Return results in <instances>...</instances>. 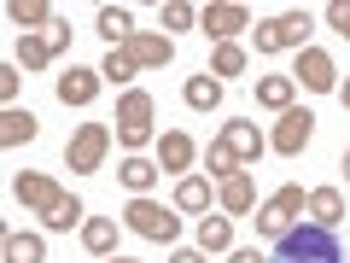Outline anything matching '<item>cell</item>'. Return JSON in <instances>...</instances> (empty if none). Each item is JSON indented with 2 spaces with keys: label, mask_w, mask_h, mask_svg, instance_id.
<instances>
[{
  "label": "cell",
  "mask_w": 350,
  "mask_h": 263,
  "mask_svg": "<svg viewBox=\"0 0 350 263\" xmlns=\"http://www.w3.org/2000/svg\"><path fill=\"white\" fill-rule=\"evenodd\" d=\"M12 199L24 205V211H36L41 223L47 228H76V223H88V211H82V199H76V193H64L59 181H53V175H41V170H24L12 181Z\"/></svg>",
  "instance_id": "1"
},
{
  "label": "cell",
  "mask_w": 350,
  "mask_h": 263,
  "mask_svg": "<svg viewBox=\"0 0 350 263\" xmlns=\"http://www.w3.org/2000/svg\"><path fill=\"white\" fill-rule=\"evenodd\" d=\"M269 263H350V258H345V246H338L333 228H321V223H292L286 234L275 240V258H269Z\"/></svg>",
  "instance_id": "2"
},
{
  "label": "cell",
  "mask_w": 350,
  "mask_h": 263,
  "mask_svg": "<svg viewBox=\"0 0 350 263\" xmlns=\"http://www.w3.org/2000/svg\"><path fill=\"white\" fill-rule=\"evenodd\" d=\"M123 228H135L140 240H163V246H170V240L181 234V216L163 211V205H158V199H146V193H135V199L123 205Z\"/></svg>",
  "instance_id": "3"
},
{
  "label": "cell",
  "mask_w": 350,
  "mask_h": 263,
  "mask_svg": "<svg viewBox=\"0 0 350 263\" xmlns=\"http://www.w3.org/2000/svg\"><path fill=\"white\" fill-rule=\"evenodd\" d=\"M152 112H158V105H152L146 88H129L123 100H117V140H123L129 152H140L152 140Z\"/></svg>",
  "instance_id": "4"
},
{
  "label": "cell",
  "mask_w": 350,
  "mask_h": 263,
  "mask_svg": "<svg viewBox=\"0 0 350 263\" xmlns=\"http://www.w3.org/2000/svg\"><path fill=\"white\" fill-rule=\"evenodd\" d=\"M304 211H310V193L292 181V188H280L275 199H262V205H257V234H262V240H280Z\"/></svg>",
  "instance_id": "5"
},
{
  "label": "cell",
  "mask_w": 350,
  "mask_h": 263,
  "mask_svg": "<svg viewBox=\"0 0 350 263\" xmlns=\"http://www.w3.org/2000/svg\"><path fill=\"white\" fill-rule=\"evenodd\" d=\"M286 47H310V12H275L257 24V53H286Z\"/></svg>",
  "instance_id": "6"
},
{
  "label": "cell",
  "mask_w": 350,
  "mask_h": 263,
  "mask_svg": "<svg viewBox=\"0 0 350 263\" xmlns=\"http://www.w3.org/2000/svg\"><path fill=\"white\" fill-rule=\"evenodd\" d=\"M310 140H315V112H304V105L280 112V123L269 129V152H280V158H304Z\"/></svg>",
  "instance_id": "7"
},
{
  "label": "cell",
  "mask_w": 350,
  "mask_h": 263,
  "mask_svg": "<svg viewBox=\"0 0 350 263\" xmlns=\"http://www.w3.org/2000/svg\"><path fill=\"white\" fill-rule=\"evenodd\" d=\"M105 152H111V129L105 123H82L70 135V147H64V164H70L76 175H94L105 164Z\"/></svg>",
  "instance_id": "8"
},
{
  "label": "cell",
  "mask_w": 350,
  "mask_h": 263,
  "mask_svg": "<svg viewBox=\"0 0 350 263\" xmlns=\"http://www.w3.org/2000/svg\"><path fill=\"white\" fill-rule=\"evenodd\" d=\"M199 29L216 41V47H228L239 29H251V12L239 6V0H216V6H204V12H199Z\"/></svg>",
  "instance_id": "9"
},
{
  "label": "cell",
  "mask_w": 350,
  "mask_h": 263,
  "mask_svg": "<svg viewBox=\"0 0 350 263\" xmlns=\"http://www.w3.org/2000/svg\"><path fill=\"white\" fill-rule=\"evenodd\" d=\"M292 82H304L310 94H338V64H333V53L304 47V53H298V71H292Z\"/></svg>",
  "instance_id": "10"
},
{
  "label": "cell",
  "mask_w": 350,
  "mask_h": 263,
  "mask_svg": "<svg viewBox=\"0 0 350 263\" xmlns=\"http://www.w3.org/2000/svg\"><path fill=\"white\" fill-rule=\"evenodd\" d=\"M123 53L135 59V71H163V64L175 59V41L170 36H152V29H135V36L123 41Z\"/></svg>",
  "instance_id": "11"
},
{
  "label": "cell",
  "mask_w": 350,
  "mask_h": 263,
  "mask_svg": "<svg viewBox=\"0 0 350 263\" xmlns=\"http://www.w3.org/2000/svg\"><path fill=\"white\" fill-rule=\"evenodd\" d=\"M100 88H105V76H100V71H88V64H70V71L53 82V94H59L64 105H94V100H100Z\"/></svg>",
  "instance_id": "12"
},
{
  "label": "cell",
  "mask_w": 350,
  "mask_h": 263,
  "mask_svg": "<svg viewBox=\"0 0 350 263\" xmlns=\"http://www.w3.org/2000/svg\"><path fill=\"white\" fill-rule=\"evenodd\" d=\"M193 158H199V147H193L187 129H170V135H158V170H163V175H187Z\"/></svg>",
  "instance_id": "13"
},
{
  "label": "cell",
  "mask_w": 350,
  "mask_h": 263,
  "mask_svg": "<svg viewBox=\"0 0 350 263\" xmlns=\"http://www.w3.org/2000/svg\"><path fill=\"white\" fill-rule=\"evenodd\" d=\"M222 140L234 147V158H239V170H257V158L269 152V135H262L257 123H222Z\"/></svg>",
  "instance_id": "14"
},
{
  "label": "cell",
  "mask_w": 350,
  "mask_h": 263,
  "mask_svg": "<svg viewBox=\"0 0 350 263\" xmlns=\"http://www.w3.org/2000/svg\"><path fill=\"white\" fill-rule=\"evenodd\" d=\"M6 18L18 24V36H41V29H53V24H59L47 0H12V6H6Z\"/></svg>",
  "instance_id": "15"
},
{
  "label": "cell",
  "mask_w": 350,
  "mask_h": 263,
  "mask_svg": "<svg viewBox=\"0 0 350 263\" xmlns=\"http://www.w3.org/2000/svg\"><path fill=\"white\" fill-rule=\"evenodd\" d=\"M36 135H41V117H36V112H18V105H6V117H0V147H29Z\"/></svg>",
  "instance_id": "16"
},
{
  "label": "cell",
  "mask_w": 350,
  "mask_h": 263,
  "mask_svg": "<svg viewBox=\"0 0 350 263\" xmlns=\"http://www.w3.org/2000/svg\"><path fill=\"white\" fill-rule=\"evenodd\" d=\"M216 199H222V216H245L251 205H257V188H251V175L239 170V175H228L222 188H216Z\"/></svg>",
  "instance_id": "17"
},
{
  "label": "cell",
  "mask_w": 350,
  "mask_h": 263,
  "mask_svg": "<svg viewBox=\"0 0 350 263\" xmlns=\"http://www.w3.org/2000/svg\"><path fill=\"white\" fill-rule=\"evenodd\" d=\"M257 105L292 112V105H298V82H292V76H257Z\"/></svg>",
  "instance_id": "18"
},
{
  "label": "cell",
  "mask_w": 350,
  "mask_h": 263,
  "mask_svg": "<svg viewBox=\"0 0 350 263\" xmlns=\"http://www.w3.org/2000/svg\"><path fill=\"white\" fill-rule=\"evenodd\" d=\"M82 246L94 251V258H117V223L111 216H88L82 223Z\"/></svg>",
  "instance_id": "19"
},
{
  "label": "cell",
  "mask_w": 350,
  "mask_h": 263,
  "mask_svg": "<svg viewBox=\"0 0 350 263\" xmlns=\"http://www.w3.org/2000/svg\"><path fill=\"white\" fill-rule=\"evenodd\" d=\"M94 29H100L111 47H123L129 36H135V12L129 6H100V18H94Z\"/></svg>",
  "instance_id": "20"
},
{
  "label": "cell",
  "mask_w": 350,
  "mask_h": 263,
  "mask_svg": "<svg viewBox=\"0 0 350 263\" xmlns=\"http://www.w3.org/2000/svg\"><path fill=\"white\" fill-rule=\"evenodd\" d=\"M117 175H123V188L129 193H152V188H158V164H152V158H140V152H129V158H123V170H117Z\"/></svg>",
  "instance_id": "21"
},
{
  "label": "cell",
  "mask_w": 350,
  "mask_h": 263,
  "mask_svg": "<svg viewBox=\"0 0 350 263\" xmlns=\"http://www.w3.org/2000/svg\"><path fill=\"white\" fill-rule=\"evenodd\" d=\"M181 100H187L193 112H216V105H222V82H216L211 71H204V76H187V88H181Z\"/></svg>",
  "instance_id": "22"
},
{
  "label": "cell",
  "mask_w": 350,
  "mask_h": 263,
  "mask_svg": "<svg viewBox=\"0 0 350 263\" xmlns=\"http://www.w3.org/2000/svg\"><path fill=\"white\" fill-rule=\"evenodd\" d=\"M199 251H234V216H199Z\"/></svg>",
  "instance_id": "23"
},
{
  "label": "cell",
  "mask_w": 350,
  "mask_h": 263,
  "mask_svg": "<svg viewBox=\"0 0 350 263\" xmlns=\"http://www.w3.org/2000/svg\"><path fill=\"white\" fill-rule=\"evenodd\" d=\"M310 216L321 228H338V223H345V193H338V188H315L310 193Z\"/></svg>",
  "instance_id": "24"
},
{
  "label": "cell",
  "mask_w": 350,
  "mask_h": 263,
  "mask_svg": "<svg viewBox=\"0 0 350 263\" xmlns=\"http://www.w3.org/2000/svg\"><path fill=\"white\" fill-rule=\"evenodd\" d=\"M175 211H211V181L204 175H181L175 181Z\"/></svg>",
  "instance_id": "25"
},
{
  "label": "cell",
  "mask_w": 350,
  "mask_h": 263,
  "mask_svg": "<svg viewBox=\"0 0 350 263\" xmlns=\"http://www.w3.org/2000/svg\"><path fill=\"white\" fill-rule=\"evenodd\" d=\"M6 263H47V240L41 234H6Z\"/></svg>",
  "instance_id": "26"
},
{
  "label": "cell",
  "mask_w": 350,
  "mask_h": 263,
  "mask_svg": "<svg viewBox=\"0 0 350 263\" xmlns=\"http://www.w3.org/2000/svg\"><path fill=\"white\" fill-rule=\"evenodd\" d=\"M100 76H105V82H117V88H123V94H129V82H135V59H129V53L123 47H111V53H105V59H100Z\"/></svg>",
  "instance_id": "27"
},
{
  "label": "cell",
  "mask_w": 350,
  "mask_h": 263,
  "mask_svg": "<svg viewBox=\"0 0 350 263\" xmlns=\"http://www.w3.org/2000/svg\"><path fill=\"white\" fill-rule=\"evenodd\" d=\"M18 64H24V71H41V64H53L47 29H41V36H18Z\"/></svg>",
  "instance_id": "28"
},
{
  "label": "cell",
  "mask_w": 350,
  "mask_h": 263,
  "mask_svg": "<svg viewBox=\"0 0 350 263\" xmlns=\"http://www.w3.org/2000/svg\"><path fill=\"white\" fill-rule=\"evenodd\" d=\"M204 170L216 175V181H228V175H239V158H234V147H228L222 135L211 140V152H204Z\"/></svg>",
  "instance_id": "29"
},
{
  "label": "cell",
  "mask_w": 350,
  "mask_h": 263,
  "mask_svg": "<svg viewBox=\"0 0 350 263\" xmlns=\"http://www.w3.org/2000/svg\"><path fill=\"white\" fill-rule=\"evenodd\" d=\"M245 64H251V53L239 47V41H228V47H216V59H211V76L222 82V76H239Z\"/></svg>",
  "instance_id": "30"
},
{
  "label": "cell",
  "mask_w": 350,
  "mask_h": 263,
  "mask_svg": "<svg viewBox=\"0 0 350 263\" xmlns=\"http://www.w3.org/2000/svg\"><path fill=\"white\" fill-rule=\"evenodd\" d=\"M199 24V12H193L187 0H170V6H163V29H193Z\"/></svg>",
  "instance_id": "31"
},
{
  "label": "cell",
  "mask_w": 350,
  "mask_h": 263,
  "mask_svg": "<svg viewBox=\"0 0 350 263\" xmlns=\"http://www.w3.org/2000/svg\"><path fill=\"white\" fill-rule=\"evenodd\" d=\"M18 88H24L18 64H0V100H6V105H18Z\"/></svg>",
  "instance_id": "32"
},
{
  "label": "cell",
  "mask_w": 350,
  "mask_h": 263,
  "mask_svg": "<svg viewBox=\"0 0 350 263\" xmlns=\"http://www.w3.org/2000/svg\"><path fill=\"white\" fill-rule=\"evenodd\" d=\"M327 24H333L338 36L350 41V0H333V6H327Z\"/></svg>",
  "instance_id": "33"
},
{
  "label": "cell",
  "mask_w": 350,
  "mask_h": 263,
  "mask_svg": "<svg viewBox=\"0 0 350 263\" xmlns=\"http://www.w3.org/2000/svg\"><path fill=\"white\" fill-rule=\"evenodd\" d=\"M47 47H53V59H59V53L70 47V24H64V18H59V24H53V29H47Z\"/></svg>",
  "instance_id": "34"
},
{
  "label": "cell",
  "mask_w": 350,
  "mask_h": 263,
  "mask_svg": "<svg viewBox=\"0 0 350 263\" xmlns=\"http://www.w3.org/2000/svg\"><path fill=\"white\" fill-rule=\"evenodd\" d=\"M228 263H269V258H262L257 246H234V251H228Z\"/></svg>",
  "instance_id": "35"
},
{
  "label": "cell",
  "mask_w": 350,
  "mask_h": 263,
  "mask_svg": "<svg viewBox=\"0 0 350 263\" xmlns=\"http://www.w3.org/2000/svg\"><path fill=\"white\" fill-rule=\"evenodd\" d=\"M170 263H211V251H199V246H187V251H175Z\"/></svg>",
  "instance_id": "36"
},
{
  "label": "cell",
  "mask_w": 350,
  "mask_h": 263,
  "mask_svg": "<svg viewBox=\"0 0 350 263\" xmlns=\"http://www.w3.org/2000/svg\"><path fill=\"white\" fill-rule=\"evenodd\" d=\"M338 100H345V112H350V82H338Z\"/></svg>",
  "instance_id": "37"
},
{
  "label": "cell",
  "mask_w": 350,
  "mask_h": 263,
  "mask_svg": "<svg viewBox=\"0 0 350 263\" xmlns=\"http://www.w3.org/2000/svg\"><path fill=\"white\" fill-rule=\"evenodd\" d=\"M105 263H140V258H105Z\"/></svg>",
  "instance_id": "38"
},
{
  "label": "cell",
  "mask_w": 350,
  "mask_h": 263,
  "mask_svg": "<svg viewBox=\"0 0 350 263\" xmlns=\"http://www.w3.org/2000/svg\"><path fill=\"white\" fill-rule=\"evenodd\" d=\"M338 170H345V175H350V152H345V164H338Z\"/></svg>",
  "instance_id": "39"
}]
</instances>
